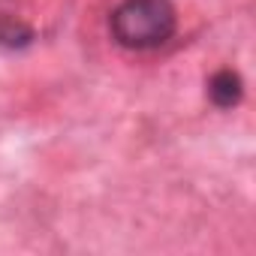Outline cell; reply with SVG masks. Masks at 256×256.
<instances>
[{
  "label": "cell",
  "mask_w": 256,
  "mask_h": 256,
  "mask_svg": "<svg viewBox=\"0 0 256 256\" xmlns=\"http://www.w3.org/2000/svg\"><path fill=\"white\" fill-rule=\"evenodd\" d=\"M34 40V30L10 16H0V46H10V48H22Z\"/></svg>",
  "instance_id": "cell-3"
},
{
  "label": "cell",
  "mask_w": 256,
  "mask_h": 256,
  "mask_svg": "<svg viewBox=\"0 0 256 256\" xmlns=\"http://www.w3.org/2000/svg\"><path fill=\"white\" fill-rule=\"evenodd\" d=\"M208 96L217 108H235L244 96V82L235 70H220L208 82Z\"/></svg>",
  "instance_id": "cell-2"
},
{
  "label": "cell",
  "mask_w": 256,
  "mask_h": 256,
  "mask_svg": "<svg viewBox=\"0 0 256 256\" xmlns=\"http://www.w3.org/2000/svg\"><path fill=\"white\" fill-rule=\"evenodd\" d=\"M112 36L120 48L154 52L178 30V12L169 0H124L108 18Z\"/></svg>",
  "instance_id": "cell-1"
}]
</instances>
